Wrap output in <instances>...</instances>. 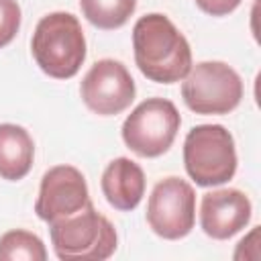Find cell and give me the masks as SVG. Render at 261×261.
I'll list each match as a JSON object with an SVG mask.
<instances>
[{"mask_svg": "<svg viewBox=\"0 0 261 261\" xmlns=\"http://www.w3.org/2000/svg\"><path fill=\"white\" fill-rule=\"evenodd\" d=\"M133 49L137 67L151 82L175 84L192 69L190 43L165 14L151 12L135 22Z\"/></svg>", "mask_w": 261, "mask_h": 261, "instance_id": "cell-1", "label": "cell"}, {"mask_svg": "<svg viewBox=\"0 0 261 261\" xmlns=\"http://www.w3.org/2000/svg\"><path fill=\"white\" fill-rule=\"evenodd\" d=\"M31 51L43 73L55 80L73 77L86 59V37L71 12L45 14L33 33Z\"/></svg>", "mask_w": 261, "mask_h": 261, "instance_id": "cell-2", "label": "cell"}, {"mask_svg": "<svg viewBox=\"0 0 261 261\" xmlns=\"http://www.w3.org/2000/svg\"><path fill=\"white\" fill-rule=\"evenodd\" d=\"M55 255L61 261H104L116 251V228L92 200L77 212L49 222Z\"/></svg>", "mask_w": 261, "mask_h": 261, "instance_id": "cell-3", "label": "cell"}, {"mask_svg": "<svg viewBox=\"0 0 261 261\" xmlns=\"http://www.w3.org/2000/svg\"><path fill=\"white\" fill-rule=\"evenodd\" d=\"M184 165L188 175L202 188L220 186L237 171L232 135L222 124H198L184 141Z\"/></svg>", "mask_w": 261, "mask_h": 261, "instance_id": "cell-4", "label": "cell"}, {"mask_svg": "<svg viewBox=\"0 0 261 261\" xmlns=\"http://www.w3.org/2000/svg\"><path fill=\"white\" fill-rule=\"evenodd\" d=\"M181 98L196 114H228L243 100V80L222 61H200L184 77Z\"/></svg>", "mask_w": 261, "mask_h": 261, "instance_id": "cell-5", "label": "cell"}, {"mask_svg": "<svg viewBox=\"0 0 261 261\" xmlns=\"http://www.w3.org/2000/svg\"><path fill=\"white\" fill-rule=\"evenodd\" d=\"M181 116L171 100L147 98L122 122V141L139 157L163 155L179 130Z\"/></svg>", "mask_w": 261, "mask_h": 261, "instance_id": "cell-6", "label": "cell"}, {"mask_svg": "<svg viewBox=\"0 0 261 261\" xmlns=\"http://www.w3.org/2000/svg\"><path fill=\"white\" fill-rule=\"evenodd\" d=\"M151 230L167 241L184 239L196 222V192L181 177H165L155 184L147 202Z\"/></svg>", "mask_w": 261, "mask_h": 261, "instance_id": "cell-7", "label": "cell"}, {"mask_svg": "<svg viewBox=\"0 0 261 261\" xmlns=\"http://www.w3.org/2000/svg\"><path fill=\"white\" fill-rule=\"evenodd\" d=\"M135 80L116 59L96 61L82 80L80 94L84 104L100 116H116L135 100Z\"/></svg>", "mask_w": 261, "mask_h": 261, "instance_id": "cell-8", "label": "cell"}, {"mask_svg": "<svg viewBox=\"0 0 261 261\" xmlns=\"http://www.w3.org/2000/svg\"><path fill=\"white\" fill-rule=\"evenodd\" d=\"M90 202L84 173L73 165H55L41 177L35 212L47 224L82 210Z\"/></svg>", "mask_w": 261, "mask_h": 261, "instance_id": "cell-9", "label": "cell"}, {"mask_svg": "<svg viewBox=\"0 0 261 261\" xmlns=\"http://www.w3.org/2000/svg\"><path fill=\"white\" fill-rule=\"evenodd\" d=\"M251 212V200L241 190H214L202 196L200 226L208 237L226 241L249 224Z\"/></svg>", "mask_w": 261, "mask_h": 261, "instance_id": "cell-10", "label": "cell"}, {"mask_svg": "<svg viewBox=\"0 0 261 261\" xmlns=\"http://www.w3.org/2000/svg\"><path fill=\"white\" fill-rule=\"evenodd\" d=\"M100 186L106 202L112 208L130 212L141 204L145 196V173L141 165L128 157H116L106 165Z\"/></svg>", "mask_w": 261, "mask_h": 261, "instance_id": "cell-11", "label": "cell"}, {"mask_svg": "<svg viewBox=\"0 0 261 261\" xmlns=\"http://www.w3.org/2000/svg\"><path fill=\"white\" fill-rule=\"evenodd\" d=\"M35 159V143L27 128L4 122L0 124V177L8 181L22 179Z\"/></svg>", "mask_w": 261, "mask_h": 261, "instance_id": "cell-12", "label": "cell"}, {"mask_svg": "<svg viewBox=\"0 0 261 261\" xmlns=\"http://www.w3.org/2000/svg\"><path fill=\"white\" fill-rule=\"evenodd\" d=\"M86 20L102 31H114L126 24L137 8V0H80Z\"/></svg>", "mask_w": 261, "mask_h": 261, "instance_id": "cell-13", "label": "cell"}, {"mask_svg": "<svg viewBox=\"0 0 261 261\" xmlns=\"http://www.w3.org/2000/svg\"><path fill=\"white\" fill-rule=\"evenodd\" d=\"M0 259L2 261H45L47 249L43 241L22 228L8 230L0 237Z\"/></svg>", "mask_w": 261, "mask_h": 261, "instance_id": "cell-14", "label": "cell"}, {"mask_svg": "<svg viewBox=\"0 0 261 261\" xmlns=\"http://www.w3.org/2000/svg\"><path fill=\"white\" fill-rule=\"evenodd\" d=\"M20 29V6L16 0H0V49L6 47Z\"/></svg>", "mask_w": 261, "mask_h": 261, "instance_id": "cell-15", "label": "cell"}, {"mask_svg": "<svg viewBox=\"0 0 261 261\" xmlns=\"http://www.w3.org/2000/svg\"><path fill=\"white\" fill-rule=\"evenodd\" d=\"M196 6L210 16H226L239 8L243 0H194Z\"/></svg>", "mask_w": 261, "mask_h": 261, "instance_id": "cell-16", "label": "cell"}]
</instances>
